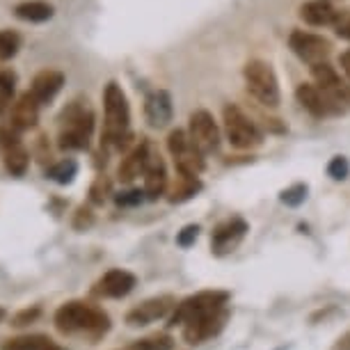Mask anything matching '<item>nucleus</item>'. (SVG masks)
Masks as SVG:
<instances>
[{
  "instance_id": "36",
  "label": "nucleus",
  "mask_w": 350,
  "mask_h": 350,
  "mask_svg": "<svg viewBox=\"0 0 350 350\" xmlns=\"http://www.w3.org/2000/svg\"><path fill=\"white\" fill-rule=\"evenodd\" d=\"M92 222H94V215H92V211H90V208H85V206L78 208L76 220H74V227H76V229H88Z\"/></svg>"
},
{
  "instance_id": "29",
  "label": "nucleus",
  "mask_w": 350,
  "mask_h": 350,
  "mask_svg": "<svg viewBox=\"0 0 350 350\" xmlns=\"http://www.w3.org/2000/svg\"><path fill=\"white\" fill-rule=\"evenodd\" d=\"M172 348H174V339L170 334H151L131 343V350H172Z\"/></svg>"
},
{
  "instance_id": "40",
  "label": "nucleus",
  "mask_w": 350,
  "mask_h": 350,
  "mask_svg": "<svg viewBox=\"0 0 350 350\" xmlns=\"http://www.w3.org/2000/svg\"><path fill=\"white\" fill-rule=\"evenodd\" d=\"M5 316H8V312H5V309H3V307H0V323H3V321H5Z\"/></svg>"
},
{
  "instance_id": "35",
  "label": "nucleus",
  "mask_w": 350,
  "mask_h": 350,
  "mask_svg": "<svg viewBox=\"0 0 350 350\" xmlns=\"http://www.w3.org/2000/svg\"><path fill=\"white\" fill-rule=\"evenodd\" d=\"M197 236H200V227H197V224H188V227H183L179 231V236H176V243H179L181 247H190L197 241Z\"/></svg>"
},
{
  "instance_id": "3",
  "label": "nucleus",
  "mask_w": 350,
  "mask_h": 350,
  "mask_svg": "<svg viewBox=\"0 0 350 350\" xmlns=\"http://www.w3.org/2000/svg\"><path fill=\"white\" fill-rule=\"evenodd\" d=\"M60 133H57V147L64 151H85L90 147L92 133L96 126L94 110L90 108L88 98H76L67 103V108L57 117Z\"/></svg>"
},
{
  "instance_id": "20",
  "label": "nucleus",
  "mask_w": 350,
  "mask_h": 350,
  "mask_svg": "<svg viewBox=\"0 0 350 350\" xmlns=\"http://www.w3.org/2000/svg\"><path fill=\"white\" fill-rule=\"evenodd\" d=\"M39 108H42V103L30 94V90L23 92L10 110V126L18 131V133H21V131L35 129L39 122Z\"/></svg>"
},
{
  "instance_id": "24",
  "label": "nucleus",
  "mask_w": 350,
  "mask_h": 350,
  "mask_svg": "<svg viewBox=\"0 0 350 350\" xmlns=\"http://www.w3.org/2000/svg\"><path fill=\"white\" fill-rule=\"evenodd\" d=\"M0 350H67L46 334H28L16 339H5Z\"/></svg>"
},
{
  "instance_id": "10",
  "label": "nucleus",
  "mask_w": 350,
  "mask_h": 350,
  "mask_svg": "<svg viewBox=\"0 0 350 350\" xmlns=\"http://www.w3.org/2000/svg\"><path fill=\"white\" fill-rule=\"evenodd\" d=\"M188 135L204 156H211L220 149V126L208 110H195L188 120Z\"/></svg>"
},
{
  "instance_id": "21",
  "label": "nucleus",
  "mask_w": 350,
  "mask_h": 350,
  "mask_svg": "<svg viewBox=\"0 0 350 350\" xmlns=\"http://www.w3.org/2000/svg\"><path fill=\"white\" fill-rule=\"evenodd\" d=\"M64 81H67V78H64L62 71L42 69L35 78H32L30 94L35 96L42 105H46V103H51L57 94H60V90L64 88Z\"/></svg>"
},
{
  "instance_id": "18",
  "label": "nucleus",
  "mask_w": 350,
  "mask_h": 350,
  "mask_svg": "<svg viewBox=\"0 0 350 350\" xmlns=\"http://www.w3.org/2000/svg\"><path fill=\"white\" fill-rule=\"evenodd\" d=\"M144 197L147 200H161L167 190V167H165V161L158 151L151 147L147 167H144Z\"/></svg>"
},
{
  "instance_id": "25",
  "label": "nucleus",
  "mask_w": 350,
  "mask_h": 350,
  "mask_svg": "<svg viewBox=\"0 0 350 350\" xmlns=\"http://www.w3.org/2000/svg\"><path fill=\"white\" fill-rule=\"evenodd\" d=\"M46 176L51 181L60 183V186H67V183H74L78 176V161L76 158H62V161L53 163L49 170H46Z\"/></svg>"
},
{
  "instance_id": "4",
  "label": "nucleus",
  "mask_w": 350,
  "mask_h": 350,
  "mask_svg": "<svg viewBox=\"0 0 350 350\" xmlns=\"http://www.w3.org/2000/svg\"><path fill=\"white\" fill-rule=\"evenodd\" d=\"M243 78H245V88L256 101L266 108H277L282 103V90L280 78H277L273 64L266 60H250L243 67Z\"/></svg>"
},
{
  "instance_id": "1",
  "label": "nucleus",
  "mask_w": 350,
  "mask_h": 350,
  "mask_svg": "<svg viewBox=\"0 0 350 350\" xmlns=\"http://www.w3.org/2000/svg\"><path fill=\"white\" fill-rule=\"evenodd\" d=\"M133 140L131 133V105L120 83L110 81L103 90V133L101 147L124 151Z\"/></svg>"
},
{
  "instance_id": "38",
  "label": "nucleus",
  "mask_w": 350,
  "mask_h": 350,
  "mask_svg": "<svg viewBox=\"0 0 350 350\" xmlns=\"http://www.w3.org/2000/svg\"><path fill=\"white\" fill-rule=\"evenodd\" d=\"M339 64H341L343 74H346V78H348V81H350V49L341 53V57H339Z\"/></svg>"
},
{
  "instance_id": "39",
  "label": "nucleus",
  "mask_w": 350,
  "mask_h": 350,
  "mask_svg": "<svg viewBox=\"0 0 350 350\" xmlns=\"http://www.w3.org/2000/svg\"><path fill=\"white\" fill-rule=\"evenodd\" d=\"M332 350H350V329L343 336H339V339H336Z\"/></svg>"
},
{
  "instance_id": "7",
  "label": "nucleus",
  "mask_w": 350,
  "mask_h": 350,
  "mask_svg": "<svg viewBox=\"0 0 350 350\" xmlns=\"http://www.w3.org/2000/svg\"><path fill=\"white\" fill-rule=\"evenodd\" d=\"M167 151L174 158V165L179 170L181 176H200L204 167H206V161H204V154L195 147L193 140H190L188 131L183 129H174L170 131L167 135Z\"/></svg>"
},
{
  "instance_id": "28",
  "label": "nucleus",
  "mask_w": 350,
  "mask_h": 350,
  "mask_svg": "<svg viewBox=\"0 0 350 350\" xmlns=\"http://www.w3.org/2000/svg\"><path fill=\"white\" fill-rule=\"evenodd\" d=\"M202 190V183L200 179H195V176H181L179 186H176L174 190H172V197L170 202L176 204V202H186L190 200V197H195L197 193Z\"/></svg>"
},
{
  "instance_id": "12",
  "label": "nucleus",
  "mask_w": 350,
  "mask_h": 350,
  "mask_svg": "<svg viewBox=\"0 0 350 350\" xmlns=\"http://www.w3.org/2000/svg\"><path fill=\"white\" fill-rule=\"evenodd\" d=\"M247 222L243 217H229V220L220 222L211 234V250L217 256H224L229 252H234L241 245V241L247 236Z\"/></svg>"
},
{
  "instance_id": "37",
  "label": "nucleus",
  "mask_w": 350,
  "mask_h": 350,
  "mask_svg": "<svg viewBox=\"0 0 350 350\" xmlns=\"http://www.w3.org/2000/svg\"><path fill=\"white\" fill-rule=\"evenodd\" d=\"M334 32H336V37H341V39H348V42H350V16H348V14L341 18V23L336 25V28H334Z\"/></svg>"
},
{
  "instance_id": "32",
  "label": "nucleus",
  "mask_w": 350,
  "mask_h": 350,
  "mask_svg": "<svg viewBox=\"0 0 350 350\" xmlns=\"http://www.w3.org/2000/svg\"><path fill=\"white\" fill-rule=\"evenodd\" d=\"M108 195H110V181L105 179V176H98L90 188V200L94 204H103L108 200Z\"/></svg>"
},
{
  "instance_id": "14",
  "label": "nucleus",
  "mask_w": 350,
  "mask_h": 350,
  "mask_svg": "<svg viewBox=\"0 0 350 350\" xmlns=\"http://www.w3.org/2000/svg\"><path fill=\"white\" fill-rule=\"evenodd\" d=\"M229 321V309H220V312H213L208 316H202L193 323H186L183 329V339H186L190 346H200V343L213 339L224 329Z\"/></svg>"
},
{
  "instance_id": "23",
  "label": "nucleus",
  "mask_w": 350,
  "mask_h": 350,
  "mask_svg": "<svg viewBox=\"0 0 350 350\" xmlns=\"http://www.w3.org/2000/svg\"><path fill=\"white\" fill-rule=\"evenodd\" d=\"M14 16L28 23H46L55 16V8L46 0H23L14 8Z\"/></svg>"
},
{
  "instance_id": "13",
  "label": "nucleus",
  "mask_w": 350,
  "mask_h": 350,
  "mask_svg": "<svg viewBox=\"0 0 350 350\" xmlns=\"http://www.w3.org/2000/svg\"><path fill=\"white\" fill-rule=\"evenodd\" d=\"M176 305L179 302H176L174 295H156V298L144 300L137 307L131 309L126 314V323L131 327H144L158 319H165L170 312H174Z\"/></svg>"
},
{
  "instance_id": "5",
  "label": "nucleus",
  "mask_w": 350,
  "mask_h": 350,
  "mask_svg": "<svg viewBox=\"0 0 350 350\" xmlns=\"http://www.w3.org/2000/svg\"><path fill=\"white\" fill-rule=\"evenodd\" d=\"M222 129L227 135L229 144L234 149L247 151L256 149L263 144V131L256 126V122L250 115H245L239 105L229 103L222 110Z\"/></svg>"
},
{
  "instance_id": "33",
  "label": "nucleus",
  "mask_w": 350,
  "mask_h": 350,
  "mask_svg": "<svg viewBox=\"0 0 350 350\" xmlns=\"http://www.w3.org/2000/svg\"><path fill=\"white\" fill-rule=\"evenodd\" d=\"M39 314H42V309L39 307H28V309H21L18 314L12 316V325L16 327H23V325H30V323H35L39 319Z\"/></svg>"
},
{
  "instance_id": "22",
  "label": "nucleus",
  "mask_w": 350,
  "mask_h": 350,
  "mask_svg": "<svg viewBox=\"0 0 350 350\" xmlns=\"http://www.w3.org/2000/svg\"><path fill=\"white\" fill-rule=\"evenodd\" d=\"M151 147H154V144H151L149 140H142L140 144H135V147L122 158L120 170H117V176H120L122 183H131V181H135L140 174H144Z\"/></svg>"
},
{
  "instance_id": "11",
  "label": "nucleus",
  "mask_w": 350,
  "mask_h": 350,
  "mask_svg": "<svg viewBox=\"0 0 350 350\" xmlns=\"http://www.w3.org/2000/svg\"><path fill=\"white\" fill-rule=\"evenodd\" d=\"M0 140H3V161L5 170L12 176H23L30 167V151L25 149L21 142V133L14 129H3L0 131Z\"/></svg>"
},
{
  "instance_id": "19",
  "label": "nucleus",
  "mask_w": 350,
  "mask_h": 350,
  "mask_svg": "<svg viewBox=\"0 0 350 350\" xmlns=\"http://www.w3.org/2000/svg\"><path fill=\"white\" fill-rule=\"evenodd\" d=\"M295 98L312 117H319V120H323V117H336L332 103L327 101V96L323 94V90L316 83H300L295 88Z\"/></svg>"
},
{
  "instance_id": "34",
  "label": "nucleus",
  "mask_w": 350,
  "mask_h": 350,
  "mask_svg": "<svg viewBox=\"0 0 350 350\" xmlns=\"http://www.w3.org/2000/svg\"><path fill=\"white\" fill-rule=\"evenodd\" d=\"M144 200V190H126V193L115 195V202L120 206H137Z\"/></svg>"
},
{
  "instance_id": "26",
  "label": "nucleus",
  "mask_w": 350,
  "mask_h": 350,
  "mask_svg": "<svg viewBox=\"0 0 350 350\" xmlns=\"http://www.w3.org/2000/svg\"><path fill=\"white\" fill-rule=\"evenodd\" d=\"M16 83L18 76L12 69L0 71V117L8 115V110H12V105H14Z\"/></svg>"
},
{
  "instance_id": "31",
  "label": "nucleus",
  "mask_w": 350,
  "mask_h": 350,
  "mask_svg": "<svg viewBox=\"0 0 350 350\" xmlns=\"http://www.w3.org/2000/svg\"><path fill=\"white\" fill-rule=\"evenodd\" d=\"M327 176L334 181H346L350 176V161L346 156H334L327 163Z\"/></svg>"
},
{
  "instance_id": "9",
  "label": "nucleus",
  "mask_w": 350,
  "mask_h": 350,
  "mask_svg": "<svg viewBox=\"0 0 350 350\" xmlns=\"http://www.w3.org/2000/svg\"><path fill=\"white\" fill-rule=\"evenodd\" d=\"M288 49L295 57H300L302 62L314 67V64L327 62L329 53H332V42L309 30H291Z\"/></svg>"
},
{
  "instance_id": "30",
  "label": "nucleus",
  "mask_w": 350,
  "mask_h": 350,
  "mask_svg": "<svg viewBox=\"0 0 350 350\" xmlns=\"http://www.w3.org/2000/svg\"><path fill=\"white\" fill-rule=\"evenodd\" d=\"M307 193H309L307 183H293V186H288L286 190H282L280 200H282V204H286V206L295 208V206H300V204H305Z\"/></svg>"
},
{
  "instance_id": "27",
  "label": "nucleus",
  "mask_w": 350,
  "mask_h": 350,
  "mask_svg": "<svg viewBox=\"0 0 350 350\" xmlns=\"http://www.w3.org/2000/svg\"><path fill=\"white\" fill-rule=\"evenodd\" d=\"M23 39L16 30H0V60L8 62L12 57H16V53L21 51Z\"/></svg>"
},
{
  "instance_id": "16",
  "label": "nucleus",
  "mask_w": 350,
  "mask_h": 350,
  "mask_svg": "<svg viewBox=\"0 0 350 350\" xmlns=\"http://www.w3.org/2000/svg\"><path fill=\"white\" fill-rule=\"evenodd\" d=\"M135 286H137V277L131 273V270L112 268L108 273H103L101 280L96 282L94 293L101 295V298L120 300V298H126Z\"/></svg>"
},
{
  "instance_id": "2",
  "label": "nucleus",
  "mask_w": 350,
  "mask_h": 350,
  "mask_svg": "<svg viewBox=\"0 0 350 350\" xmlns=\"http://www.w3.org/2000/svg\"><path fill=\"white\" fill-rule=\"evenodd\" d=\"M53 323L60 334H88L92 341L101 339L110 329L108 314L83 300H69L57 307Z\"/></svg>"
},
{
  "instance_id": "17",
  "label": "nucleus",
  "mask_w": 350,
  "mask_h": 350,
  "mask_svg": "<svg viewBox=\"0 0 350 350\" xmlns=\"http://www.w3.org/2000/svg\"><path fill=\"white\" fill-rule=\"evenodd\" d=\"M172 117H174V105L167 90H156L144 98V120L151 129H165Z\"/></svg>"
},
{
  "instance_id": "8",
  "label": "nucleus",
  "mask_w": 350,
  "mask_h": 350,
  "mask_svg": "<svg viewBox=\"0 0 350 350\" xmlns=\"http://www.w3.org/2000/svg\"><path fill=\"white\" fill-rule=\"evenodd\" d=\"M312 78L332 103L336 115H346L350 110V85L339 76V71L329 62H321L312 67Z\"/></svg>"
},
{
  "instance_id": "6",
  "label": "nucleus",
  "mask_w": 350,
  "mask_h": 350,
  "mask_svg": "<svg viewBox=\"0 0 350 350\" xmlns=\"http://www.w3.org/2000/svg\"><path fill=\"white\" fill-rule=\"evenodd\" d=\"M229 302V293L227 291H200V293L190 295V298L181 300L176 309L172 312L170 325H179L183 327L186 323H193L202 316H208L213 312H220V309H227Z\"/></svg>"
},
{
  "instance_id": "15",
  "label": "nucleus",
  "mask_w": 350,
  "mask_h": 350,
  "mask_svg": "<svg viewBox=\"0 0 350 350\" xmlns=\"http://www.w3.org/2000/svg\"><path fill=\"white\" fill-rule=\"evenodd\" d=\"M298 16L302 23L312 25V28H336L341 23V18L346 16V12L334 8L329 0H307L300 5Z\"/></svg>"
}]
</instances>
